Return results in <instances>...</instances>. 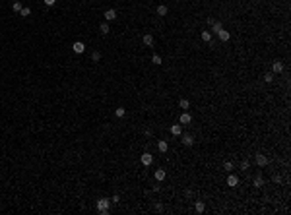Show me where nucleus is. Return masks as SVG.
I'll return each mask as SVG.
<instances>
[{
  "instance_id": "20",
  "label": "nucleus",
  "mask_w": 291,
  "mask_h": 215,
  "mask_svg": "<svg viewBox=\"0 0 291 215\" xmlns=\"http://www.w3.org/2000/svg\"><path fill=\"white\" fill-rule=\"evenodd\" d=\"M219 29H223V25H221L219 22H214V23H212V31H214V33H218Z\"/></svg>"
},
{
  "instance_id": "22",
  "label": "nucleus",
  "mask_w": 291,
  "mask_h": 215,
  "mask_svg": "<svg viewBox=\"0 0 291 215\" xmlns=\"http://www.w3.org/2000/svg\"><path fill=\"white\" fill-rule=\"evenodd\" d=\"M19 16H22V18H27V16H31V8H22Z\"/></svg>"
},
{
  "instance_id": "19",
  "label": "nucleus",
  "mask_w": 291,
  "mask_h": 215,
  "mask_svg": "<svg viewBox=\"0 0 291 215\" xmlns=\"http://www.w3.org/2000/svg\"><path fill=\"white\" fill-rule=\"evenodd\" d=\"M22 2H19V0H16V2L14 4H12V10H14V12H22Z\"/></svg>"
},
{
  "instance_id": "9",
  "label": "nucleus",
  "mask_w": 291,
  "mask_h": 215,
  "mask_svg": "<svg viewBox=\"0 0 291 215\" xmlns=\"http://www.w3.org/2000/svg\"><path fill=\"white\" fill-rule=\"evenodd\" d=\"M157 149L161 151V153H167V149H169V143H167L165 140H159V143H157Z\"/></svg>"
},
{
  "instance_id": "15",
  "label": "nucleus",
  "mask_w": 291,
  "mask_h": 215,
  "mask_svg": "<svg viewBox=\"0 0 291 215\" xmlns=\"http://www.w3.org/2000/svg\"><path fill=\"white\" fill-rule=\"evenodd\" d=\"M169 14V8L165 6V4H161V6H157V16H167Z\"/></svg>"
},
{
  "instance_id": "24",
  "label": "nucleus",
  "mask_w": 291,
  "mask_h": 215,
  "mask_svg": "<svg viewBox=\"0 0 291 215\" xmlns=\"http://www.w3.org/2000/svg\"><path fill=\"white\" fill-rule=\"evenodd\" d=\"M114 114H117V116H118V118H122V116H124V114H126V110H124V109H122V107H118V109H117V110H114Z\"/></svg>"
},
{
  "instance_id": "28",
  "label": "nucleus",
  "mask_w": 291,
  "mask_h": 215,
  "mask_svg": "<svg viewBox=\"0 0 291 215\" xmlns=\"http://www.w3.org/2000/svg\"><path fill=\"white\" fill-rule=\"evenodd\" d=\"M272 80H274V74H272V72L264 74V81H266V84H270V81H272Z\"/></svg>"
},
{
  "instance_id": "13",
  "label": "nucleus",
  "mask_w": 291,
  "mask_h": 215,
  "mask_svg": "<svg viewBox=\"0 0 291 215\" xmlns=\"http://www.w3.org/2000/svg\"><path fill=\"white\" fill-rule=\"evenodd\" d=\"M165 171H163V169H157V171H155V180H157V182H161V180H165Z\"/></svg>"
},
{
  "instance_id": "1",
  "label": "nucleus",
  "mask_w": 291,
  "mask_h": 215,
  "mask_svg": "<svg viewBox=\"0 0 291 215\" xmlns=\"http://www.w3.org/2000/svg\"><path fill=\"white\" fill-rule=\"evenodd\" d=\"M109 208H111L109 198H101V200H97V209H99L101 215H107L109 213Z\"/></svg>"
},
{
  "instance_id": "29",
  "label": "nucleus",
  "mask_w": 291,
  "mask_h": 215,
  "mask_svg": "<svg viewBox=\"0 0 291 215\" xmlns=\"http://www.w3.org/2000/svg\"><path fill=\"white\" fill-rule=\"evenodd\" d=\"M248 167H251V165H248V161H243V163H241V171L248 172Z\"/></svg>"
},
{
  "instance_id": "16",
  "label": "nucleus",
  "mask_w": 291,
  "mask_h": 215,
  "mask_svg": "<svg viewBox=\"0 0 291 215\" xmlns=\"http://www.w3.org/2000/svg\"><path fill=\"white\" fill-rule=\"evenodd\" d=\"M142 43H144L146 47H151V45H153V35H144V39H142Z\"/></svg>"
},
{
  "instance_id": "25",
  "label": "nucleus",
  "mask_w": 291,
  "mask_h": 215,
  "mask_svg": "<svg viewBox=\"0 0 291 215\" xmlns=\"http://www.w3.org/2000/svg\"><path fill=\"white\" fill-rule=\"evenodd\" d=\"M151 62H153L155 66H159V64H161V56H159V54H153V56H151Z\"/></svg>"
},
{
  "instance_id": "5",
  "label": "nucleus",
  "mask_w": 291,
  "mask_h": 215,
  "mask_svg": "<svg viewBox=\"0 0 291 215\" xmlns=\"http://www.w3.org/2000/svg\"><path fill=\"white\" fill-rule=\"evenodd\" d=\"M272 72H274V74H281V72H284V64H281L280 60H276V62L272 64Z\"/></svg>"
},
{
  "instance_id": "31",
  "label": "nucleus",
  "mask_w": 291,
  "mask_h": 215,
  "mask_svg": "<svg viewBox=\"0 0 291 215\" xmlns=\"http://www.w3.org/2000/svg\"><path fill=\"white\" fill-rule=\"evenodd\" d=\"M43 2H45V6H55L56 0H43Z\"/></svg>"
},
{
  "instance_id": "4",
  "label": "nucleus",
  "mask_w": 291,
  "mask_h": 215,
  "mask_svg": "<svg viewBox=\"0 0 291 215\" xmlns=\"http://www.w3.org/2000/svg\"><path fill=\"white\" fill-rule=\"evenodd\" d=\"M256 165H258V167H266V165H268V157H266V155H262V153H258L256 155Z\"/></svg>"
},
{
  "instance_id": "27",
  "label": "nucleus",
  "mask_w": 291,
  "mask_h": 215,
  "mask_svg": "<svg viewBox=\"0 0 291 215\" xmlns=\"http://www.w3.org/2000/svg\"><path fill=\"white\" fill-rule=\"evenodd\" d=\"M223 169L231 172V171H233V163H231V161H225V163H223Z\"/></svg>"
},
{
  "instance_id": "14",
  "label": "nucleus",
  "mask_w": 291,
  "mask_h": 215,
  "mask_svg": "<svg viewBox=\"0 0 291 215\" xmlns=\"http://www.w3.org/2000/svg\"><path fill=\"white\" fill-rule=\"evenodd\" d=\"M194 209H196V213H202L204 209H206V204H204L202 200H198V202L194 204Z\"/></svg>"
},
{
  "instance_id": "17",
  "label": "nucleus",
  "mask_w": 291,
  "mask_h": 215,
  "mask_svg": "<svg viewBox=\"0 0 291 215\" xmlns=\"http://www.w3.org/2000/svg\"><path fill=\"white\" fill-rule=\"evenodd\" d=\"M256 186V188H260V186H264V178H262V175H256V178H254V182H252Z\"/></svg>"
},
{
  "instance_id": "6",
  "label": "nucleus",
  "mask_w": 291,
  "mask_h": 215,
  "mask_svg": "<svg viewBox=\"0 0 291 215\" xmlns=\"http://www.w3.org/2000/svg\"><path fill=\"white\" fill-rule=\"evenodd\" d=\"M181 142H183V146H186V147H190V146H192V143H194V138H192V136H190V134H184V136H183V140H181Z\"/></svg>"
},
{
  "instance_id": "26",
  "label": "nucleus",
  "mask_w": 291,
  "mask_h": 215,
  "mask_svg": "<svg viewBox=\"0 0 291 215\" xmlns=\"http://www.w3.org/2000/svg\"><path fill=\"white\" fill-rule=\"evenodd\" d=\"M91 60L99 62V60H101V52H99V51H93V54H91Z\"/></svg>"
},
{
  "instance_id": "2",
  "label": "nucleus",
  "mask_w": 291,
  "mask_h": 215,
  "mask_svg": "<svg viewBox=\"0 0 291 215\" xmlns=\"http://www.w3.org/2000/svg\"><path fill=\"white\" fill-rule=\"evenodd\" d=\"M72 51H74V52H76V54H82V52H84V51H85V45H84V43H82V41H76V43H74V45H72Z\"/></svg>"
},
{
  "instance_id": "7",
  "label": "nucleus",
  "mask_w": 291,
  "mask_h": 215,
  "mask_svg": "<svg viewBox=\"0 0 291 215\" xmlns=\"http://www.w3.org/2000/svg\"><path fill=\"white\" fill-rule=\"evenodd\" d=\"M215 35H219V39L223 41V43H225V41H229V39H231V33H229V31H225V29H219L218 33H215Z\"/></svg>"
},
{
  "instance_id": "10",
  "label": "nucleus",
  "mask_w": 291,
  "mask_h": 215,
  "mask_svg": "<svg viewBox=\"0 0 291 215\" xmlns=\"http://www.w3.org/2000/svg\"><path fill=\"white\" fill-rule=\"evenodd\" d=\"M239 184V176L237 175H229L227 176V186H237Z\"/></svg>"
},
{
  "instance_id": "12",
  "label": "nucleus",
  "mask_w": 291,
  "mask_h": 215,
  "mask_svg": "<svg viewBox=\"0 0 291 215\" xmlns=\"http://www.w3.org/2000/svg\"><path fill=\"white\" fill-rule=\"evenodd\" d=\"M114 18H117V12H114L113 8H109V10L105 12V19H107V22H113Z\"/></svg>"
},
{
  "instance_id": "8",
  "label": "nucleus",
  "mask_w": 291,
  "mask_h": 215,
  "mask_svg": "<svg viewBox=\"0 0 291 215\" xmlns=\"http://www.w3.org/2000/svg\"><path fill=\"white\" fill-rule=\"evenodd\" d=\"M171 134H173V136H181L183 134V124H173V126H171Z\"/></svg>"
},
{
  "instance_id": "11",
  "label": "nucleus",
  "mask_w": 291,
  "mask_h": 215,
  "mask_svg": "<svg viewBox=\"0 0 291 215\" xmlns=\"http://www.w3.org/2000/svg\"><path fill=\"white\" fill-rule=\"evenodd\" d=\"M179 120H181V124H190V122H192V116L186 113V110H184V113L181 114V118H179Z\"/></svg>"
},
{
  "instance_id": "3",
  "label": "nucleus",
  "mask_w": 291,
  "mask_h": 215,
  "mask_svg": "<svg viewBox=\"0 0 291 215\" xmlns=\"http://www.w3.org/2000/svg\"><path fill=\"white\" fill-rule=\"evenodd\" d=\"M140 161H142V165H144V167H150L151 163H153V157H151V153H144L140 157Z\"/></svg>"
},
{
  "instance_id": "30",
  "label": "nucleus",
  "mask_w": 291,
  "mask_h": 215,
  "mask_svg": "<svg viewBox=\"0 0 291 215\" xmlns=\"http://www.w3.org/2000/svg\"><path fill=\"white\" fill-rule=\"evenodd\" d=\"M118 202H120V196H118V194H114V196L111 198V204H118Z\"/></svg>"
},
{
  "instance_id": "23",
  "label": "nucleus",
  "mask_w": 291,
  "mask_h": 215,
  "mask_svg": "<svg viewBox=\"0 0 291 215\" xmlns=\"http://www.w3.org/2000/svg\"><path fill=\"white\" fill-rule=\"evenodd\" d=\"M179 105H181V109L186 110L188 107H190V103H188V99H181V101H179Z\"/></svg>"
},
{
  "instance_id": "21",
  "label": "nucleus",
  "mask_w": 291,
  "mask_h": 215,
  "mask_svg": "<svg viewBox=\"0 0 291 215\" xmlns=\"http://www.w3.org/2000/svg\"><path fill=\"white\" fill-rule=\"evenodd\" d=\"M202 41L210 43V41H212V33H210V31H202Z\"/></svg>"
},
{
  "instance_id": "18",
  "label": "nucleus",
  "mask_w": 291,
  "mask_h": 215,
  "mask_svg": "<svg viewBox=\"0 0 291 215\" xmlns=\"http://www.w3.org/2000/svg\"><path fill=\"white\" fill-rule=\"evenodd\" d=\"M99 31L103 33V35H109V31H111L109 29V23H101V25H99Z\"/></svg>"
}]
</instances>
